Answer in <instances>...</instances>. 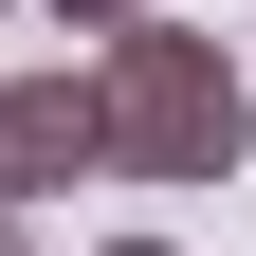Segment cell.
I'll return each instance as SVG.
<instances>
[{
    "label": "cell",
    "mask_w": 256,
    "mask_h": 256,
    "mask_svg": "<svg viewBox=\"0 0 256 256\" xmlns=\"http://www.w3.org/2000/svg\"><path fill=\"white\" fill-rule=\"evenodd\" d=\"M110 256H165V238H110Z\"/></svg>",
    "instance_id": "4"
},
{
    "label": "cell",
    "mask_w": 256,
    "mask_h": 256,
    "mask_svg": "<svg viewBox=\"0 0 256 256\" xmlns=\"http://www.w3.org/2000/svg\"><path fill=\"white\" fill-rule=\"evenodd\" d=\"M55 18H74V37L110 55V37H146V18H165V0H55Z\"/></svg>",
    "instance_id": "3"
},
{
    "label": "cell",
    "mask_w": 256,
    "mask_h": 256,
    "mask_svg": "<svg viewBox=\"0 0 256 256\" xmlns=\"http://www.w3.org/2000/svg\"><path fill=\"white\" fill-rule=\"evenodd\" d=\"M0 18H18V0H0Z\"/></svg>",
    "instance_id": "6"
},
{
    "label": "cell",
    "mask_w": 256,
    "mask_h": 256,
    "mask_svg": "<svg viewBox=\"0 0 256 256\" xmlns=\"http://www.w3.org/2000/svg\"><path fill=\"white\" fill-rule=\"evenodd\" d=\"M92 128H110V183H238L256 92H238V55H220V37L146 18V37L92 55Z\"/></svg>",
    "instance_id": "1"
},
{
    "label": "cell",
    "mask_w": 256,
    "mask_h": 256,
    "mask_svg": "<svg viewBox=\"0 0 256 256\" xmlns=\"http://www.w3.org/2000/svg\"><path fill=\"white\" fill-rule=\"evenodd\" d=\"M0 256H37V238H0Z\"/></svg>",
    "instance_id": "5"
},
{
    "label": "cell",
    "mask_w": 256,
    "mask_h": 256,
    "mask_svg": "<svg viewBox=\"0 0 256 256\" xmlns=\"http://www.w3.org/2000/svg\"><path fill=\"white\" fill-rule=\"evenodd\" d=\"M110 165V128H92V74H0V238L55 202V183Z\"/></svg>",
    "instance_id": "2"
}]
</instances>
